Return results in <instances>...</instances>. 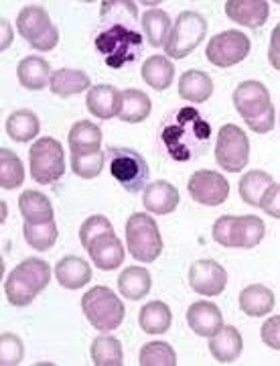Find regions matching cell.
<instances>
[{
	"label": "cell",
	"instance_id": "cell-37",
	"mask_svg": "<svg viewBox=\"0 0 280 366\" xmlns=\"http://www.w3.org/2000/svg\"><path fill=\"white\" fill-rule=\"evenodd\" d=\"M25 179V167L11 149H0V185L2 189H16Z\"/></svg>",
	"mask_w": 280,
	"mask_h": 366
},
{
	"label": "cell",
	"instance_id": "cell-38",
	"mask_svg": "<svg viewBox=\"0 0 280 366\" xmlns=\"http://www.w3.org/2000/svg\"><path fill=\"white\" fill-rule=\"evenodd\" d=\"M106 155L100 151H92V153H81V151H71V171L83 177V179H93L102 173Z\"/></svg>",
	"mask_w": 280,
	"mask_h": 366
},
{
	"label": "cell",
	"instance_id": "cell-29",
	"mask_svg": "<svg viewBox=\"0 0 280 366\" xmlns=\"http://www.w3.org/2000/svg\"><path fill=\"white\" fill-rule=\"evenodd\" d=\"M175 78V66L165 55H152L142 64V79L152 90H167Z\"/></svg>",
	"mask_w": 280,
	"mask_h": 366
},
{
	"label": "cell",
	"instance_id": "cell-27",
	"mask_svg": "<svg viewBox=\"0 0 280 366\" xmlns=\"http://www.w3.org/2000/svg\"><path fill=\"white\" fill-rule=\"evenodd\" d=\"M150 287H152V279L145 267H128L118 277V291L126 300H142L148 295Z\"/></svg>",
	"mask_w": 280,
	"mask_h": 366
},
{
	"label": "cell",
	"instance_id": "cell-16",
	"mask_svg": "<svg viewBox=\"0 0 280 366\" xmlns=\"http://www.w3.org/2000/svg\"><path fill=\"white\" fill-rule=\"evenodd\" d=\"M88 252L100 271H114L124 262V247H122L120 238L114 234V230L93 238L88 247Z\"/></svg>",
	"mask_w": 280,
	"mask_h": 366
},
{
	"label": "cell",
	"instance_id": "cell-8",
	"mask_svg": "<svg viewBox=\"0 0 280 366\" xmlns=\"http://www.w3.org/2000/svg\"><path fill=\"white\" fill-rule=\"evenodd\" d=\"M126 244L136 261H157L162 252V238L157 222L142 212L133 214L126 222Z\"/></svg>",
	"mask_w": 280,
	"mask_h": 366
},
{
	"label": "cell",
	"instance_id": "cell-6",
	"mask_svg": "<svg viewBox=\"0 0 280 366\" xmlns=\"http://www.w3.org/2000/svg\"><path fill=\"white\" fill-rule=\"evenodd\" d=\"M81 310L88 322L100 332L118 330L124 320V303L110 287H93L81 297Z\"/></svg>",
	"mask_w": 280,
	"mask_h": 366
},
{
	"label": "cell",
	"instance_id": "cell-25",
	"mask_svg": "<svg viewBox=\"0 0 280 366\" xmlns=\"http://www.w3.org/2000/svg\"><path fill=\"white\" fill-rule=\"evenodd\" d=\"M214 94V81L212 78L199 71V69H189L185 71L181 79H179V96L185 100V102H207Z\"/></svg>",
	"mask_w": 280,
	"mask_h": 366
},
{
	"label": "cell",
	"instance_id": "cell-19",
	"mask_svg": "<svg viewBox=\"0 0 280 366\" xmlns=\"http://www.w3.org/2000/svg\"><path fill=\"white\" fill-rule=\"evenodd\" d=\"M270 6L266 0H227L226 14L242 26L258 29L266 23Z\"/></svg>",
	"mask_w": 280,
	"mask_h": 366
},
{
	"label": "cell",
	"instance_id": "cell-26",
	"mask_svg": "<svg viewBox=\"0 0 280 366\" xmlns=\"http://www.w3.org/2000/svg\"><path fill=\"white\" fill-rule=\"evenodd\" d=\"M90 86H92V81H90V76L85 71L69 69V67L53 71L51 81H49V90L53 92L55 96H61V98L81 94V92L88 90Z\"/></svg>",
	"mask_w": 280,
	"mask_h": 366
},
{
	"label": "cell",
	"instance_id": "cell-30",
	"mask_svg": "<svg viewBox=\"0 0 280 366\" xmlns=\"http://www.w3.org/2000/svg\"><path fill=\"white\" fill-rule=\"evenodd\" d=\"M171 322H173L171 307L162 301H150L138 314L140 330L147 334H165L171 327Z\"/></svg>",
	"mask_w": 280,
	"mask_h": 366
},
{
	"label": "cell",
	"instance_id": "cell-22",
	"mask_svg": "<svg viewBox=\"0 0 280 366\" xmlns=\"http://www.w3.org/2000/svg\"><path fill=\"white\" fill-rule=\"evenodd\" d=\"M244 348L240 332L234 326H224L215 336L209 338V352L217 362H234L238 360Z\"/></svg>",
	"mask_w": 280,
	"mask_h": 366
},
{
	"label": "cell",
	"instance_id": "cell-23",
	"mask_svg": "<svg viewBox=\"0 0 280 366\" xmlns=\"http://www.w3.org/2000/svg\"><path fill=\"white\" fill-rule=\"evenodd\" d=\"M19 209H21L25 222L28 224H47L55 220L51 199L41 192H35V189H27L21 194Z\"/></svg>",
	"mask_w": 280,
	"mask_h": 366
},
{
	"label": "cell",
	"instance_id": "cell-47",
	"mask_svg": "<svg viewBox=\"0 0 280 366\" xmlns=\"http://www.w3.org/2000/svg\"><path fill=\"white\" fill-rule=\"evenodd\" d=\"M6 220V204H2V222Z\"/></svg>",
	"mask_w": 280,
	"mask_h": 366
},
{
	"label": "cell",
	"instance_id": "cell-4",
	"mask_svg": "<svg viewBox=\"0 0 280 366\" xmlns=\"http://www.w3.org/2000/svg\"><path fill=\"white\" fill-rule=\"evenodd\" d=\"M95 49L104 55L108 66L120 69L122 66L130 64L138 57L142 49V39L133 26L110 23L106 31H102L95 37Z\"/></svg>",
	"mask_w": 280,
	"mask_h": 366
},
{
	"label": "cell",
	"instance_id": "cell-45",
	"mask_svg": "<svg viewBox=\"0 0 280 366\" xmlns=\"http://www.w3.org/2000/svg\"><path fill=\"white\" fill-rule=\"evenodd\" d=\"M268 61L274 69L280 71V23L272 29L270 35V47H268Z\"/></svg>",
	"mask_w": 280,
	"mask_h": 366
},
{
	"label": "cell",
	"instance_id": "cell-41",
	"mask_svg": "<svg viewBox=\"0 0 280 366\" xmlns=\"http://www.w3.org/2000/svg\"><path fill=\"white\" fill-rule=\"evenodd\" d=\"M23 356H25V346H23V340L19 336H14V334H2L0 336V365H21Z\"/></svg>",
	"mask_w": 280,
	"mask_h": 366
},
{
	"label": "cell",
	"instance_id": "cell-1",
	"mask_svg": "<svg viewBox=\"0 0 280 366\" xmlns=\"http://www.w3.org/2000/svg\"><path fill=\"white\" fill-rule=\"evenodd\" d=\"M212 127L191 106L177 110L160 131V143L175 161H191L207 151Z\"/></svg>",
	"mask_w": 280,
	"mask_h": 366
},
{
	"label": "cell",
	"instance_id": "cell-12",
	"mask_svg": "<svg viewBox=\"0 0 280 366\" xmlns=\"http://www.w3.org/2000/svg\"><path fill=\"white\" fill-rule=\"evenodd\" d=\"M215 161L224 171L240 173L250 161L248 134L236 124H224L215 139Z\"/></svg>",
	"mask_w": 280,
	"mask_h": 366
},
{
	"label": "cell",
	"instance_id": "cell-28",
	"mask_svg": "<svg viewBox=\"0 0 280 366\" xmlns=\"http://www.w3.org/2000/svg\"><path fill=\"white\" fill-rule=\"evenodd\" d=\"M240 307L250 317H262L274 310V293L264 285H248L240 293Z\"/></svg>",
	"mask_w": 280,
	"mask_h": 366
},
{
	"label": "cell",
	"instance_id": "cell-5",
	"mask_svg": "<svg viewBox=\"0 0 280 366\" xmlns=\"http://www.w3.org/2000/svg\"><path fill=\"white\" fill-rule=\"evenodd\" d=\"M264 234L266 226L258 216H222L214 224V240L226 249H254Z\"/></svg>",
	"mask_w": 280,
	"mask_h": 366
},
{
	"label": "cell",
	"instance_id": "cell-15",
	"mask_svg": "<svg viewBox=\"0 0 280 366\" xmlns=\"http://www.w3.org/2000/svg\"><path fill=\"white\" fill-rule=\"evenodd\" d=\"M189 285L203 297H215L227 285L226 269L215 261H195L189 269Z\"/></svg>",
	"mask_w": 280,
	"mask_h": 366
},
{
	"label": "cell",
	"instance_id": "cell-13",
	"mask_svg": "<svg viewBox=\"0 0 280 366\" xmlns=\"http://www.w3.org/2000/svg\"><path fill=\"white\" fill-rule=\"evenodd\" d=\"M250 47L252 43L242 31H224L212 37V41L207 43L205 55L209 64H214L215 67H232L248 57Z\"/></svg>",
	"mask_w": 280,
	"mask_h": 366
},
{
	"label": "cell",
	"instance_id": "cell-40",
	"mask_svg": "<svg viewBox=\"0 0 280 366\" xmlns=\"http://www.w3.org/2000/svg\"><path fill=\"white\" fill-rule=\"evenodd\" d=\"M138 362L142 366H175L177 354L167 342H148L140 350Z\"/></svg>",
	"mask_w": 280,
	"mask_h": 366
},
{
	"label": "cell",
	"instance_id": "cell-18",
	"mask_svg": "<svg viewBox=\"0 0 280 366\" xmlns=\"http://www.w3.org/2000/svg\"><path fill=\"white\" fill-rule=\"evenodd\" d=\"M85 104H88L90 114H93L95 118H102V120H110V118L118 117V112H120L122 92H118L110 84L93 86L88 92Z\"/></svg>",
	"mask_w": 280,
	"mask_h": 366
},
{
	"label": "cell",
	"instance_id": "cell-44",
	"mask_svg": "<svg viewBox=\"0 0 280 366\" xmlns=\"http://www.w3.org/2000/svg\"><path fill=\"white\" fill-rule=\"evenodd\" d=\"M260 208L264 209V214L280 220V183H272L268 187V192L260 202Z\"/></svg>",
	"mask_w": 280,
	"mask_h": 366
},
{
	"label": "cell",
	"instance_id": "cell-2",
	"mask_svg": "<svg viewBox=\"0 0 280 366\" xmlns=\"http://www.w3.org/2000/svg\"><path fill=\"white\" fill-rule=\"evenodd\" d=\"M234 106L248 129L258 134L270 132L276 124V112L270 102V92L256 79L242 81L234 90Z\"/></svg>",
	"mask_w": 280,
	"mask_h": 366
},
{
	"label": "cell",
	"instance_id": "cell-36",
	"mask_svg": "<svg viewBox=\"0 0 280 366\" xmlns=\"http://www.w3.org/2000/svg\"><path fill=\"white\" fill-rule=\"evenodd\" d=\"M92 360L95 366H122L124 354L120 340L112 336H98L92 342Z\"/></svg>",
	"mask_w": 280,
	"mask_h": 366
},
{
	"label": "cell",
	"instance_id": "cell-43",
	"mask_svg": "<svg viewBox=\"0 0 280 366\" xmlns=\"http://www.w3.org/2000/svg\"><path fill=\"white\" fill-rule=\"evenodd\" d=\"M260 336L264 346L272 350H280V315H272L264 322V326L260 327Z\"/></svg>",
	"mask_w": 280,
	"mask_h": 366
},
{
	"label": "cell",
	"instance_id": "cell-35",
	"mask_svg": "<svg viewBox=\"0 0 280 366\" xmlns=\"http://www.w3.org/2000/svg\"><path fill=\"white\" fill-rule=\"evenodd\" d=\"M272 183L274 182H272V177L268 175L266 171H248V173L240 179V185H238L240 197L246 204L260 208V202H262V197H264V194H266L268 187H270Z\"/></svg>",
	"mask_w": 280,
	"mask_h": 366
},
{
	"label": "cell",
	"instance_id": "cell-14",
	"mask_svg": "<svg viewBox=\"0 0 280 366\" xmlns=\"http://www.w3.org/2000/svg\"><path fill=\"white\" fill-rule=\"evenodd\" d=\"M187 189H189V196L203 206H219L229 196V183L226 177L212 169L195 171L189 177Z\"/></svg>",
	"mask_w": 280,
	"mask_h": 366
},
{
	"label": "cell",
	"instance_id": "cell-17",
	"mask_svg": "<svg viewBox=\"0 0 280 366\" xmlns=\"http://www.w3.org/2000/svg\"><path fill=\"white\" fill-rule=\"evenodd\" d=\"M187 324L203 338H212L224 327V315L212 301H197L187 310Z\"/></svg>",
	"mask_w": 280,
	"mask_h": 366
},
{
	"label": "cell",
	"instance_id": "cell-10",
	"mask_svg": "<svg viewBox=\"0 0 280 366\" xmlns=\"http://www.w3.org/2000/svg\"><path fill=\"white\" fill-rule=\"evenodd\" d=\"M205 35H207L205 16L195 13V11H183L173 23L171 35L167 39V45H165L167 57L185 59L187 55L193 53V49L205 39Z\"/></svg>",
	"mask_w": 280,
	"mask_h": 366
},
{
	"label": "cell",
	"instance_id": "cell-46",
	"mask_svg": "<svg viewBox=\"0 0 280 366\" xmlns=\"http://www.w3.org/2000/svg\"><path fill=\"white\" fill-rule=\"evenodd\" d=\"M0 31H2L0 51H4V49H9V47H11V43H13V29H11V25H9V21H6V19H2V21H0Z\"/></svg>",
	"mask_w": 280,
	"mask_h": 366
},
{
	"label": "cell",
	"instance_id": "cell-39",
	"mask_svg": "<svg viewBox=\"0 0 280 366\" xmlns=\"http://www.w3.org/2000/svg\"><path fill=\"white\" fill-rule=\"evenodd\" d=\"M23 234H25V240H27L28 247L37 250H49L53 249L55 240H57V224L47 222V224H28L25 222L23 226Z\"/></svg>",
	"mask_w": 280,
	"mask_h": 366
},
{
	"label": "cell",
	"instance_id": "cell-33",
	"mask_svg": "<svg viewBox=\"0 0 280 366\" xmlns=\"http://www.w3.org/2000/svg\"><path fill=\"white\" fill-rule=\"evenodd\" d=\"M41 122L31 110H16L6 118V134L16 143H28L39 134Z\"/></svg>",
	"mask_w": 280,
	"mask_h": 366
},
{
	"label": "cell",
	"instance_id": "cell-32",
	"mask_svg": "<svg viewBox=\"0 0 280 366\" xmlns=\"http://www.w3.org/2000/svg\"><path fill=\"white\" fill-rule=\"evenodd\" d=\"M142 31H145V37L152 45V47H165L167 39L171 35V16L160 11V9H148L147 13L142 14Z\"/></svg>",
	"mask_w": 280,
	"mask_h": 366
},
{
	"label": "cell",
	"instance_id": "cell-9",
	"mask_svg": "<svg viewBox=\"0 0 280 366\" xmlns=\"http://www.w3.org/2000/svg\"><path fill=\"white\" fill-rule=\"evenodd\" d=\"M31 177L37 183L49 185L63 177L66 173V153L59 141L53 137H43L28 149Z\"/></svg>",
	"mask_w": 280,
	"mask_h": 366
},
{
	"label": "cell",
	"instance_id": "cell-21",
	"mask_svg": "<svg viewBox=\"0 0 280 366\" xmlns=\"http://www.w3.org/2000/svg\"><path fill=\"white\" fill-rule=\"evenodd\" d=\"M55 279L61 287L81 289L92 281V267L80 257H63L55 264Z\"/></svg>",
	"mask_w": 280,
	"mask_h": 366
},
{
	"label": "cell",
	"instance_id": "cell-11",
	"mask_svg": "<svg viewBox=\"0 0 280 366\" xmlns=\"http://www.w3.org/2000/svg\"><path fill=\"white\" fill-rule=\"evenodd\" d=\"M16 26L21 37L37 51H51L59 41V31L49 19V13L37 4H28L21 9Z\"/></svg>",
	"mask_w": 280,
	"mask_h": 366
},
{
	"label": "cell",
	"instance_id": "cell-31",
	"mask_svg": "<svg viewBox=\"0 0 280 366\" xmlns=\"http://www.w3.org/2000/svg\"><path fill=\"white\" fill-rule=\"evenodd\" d=\"M150 110H152V102L142 90L130 88V90L122 92V106L118 112L122 122H130V124L142 122L150 117Z\"/></svg>",
	"mask_w": 280,
	"mask_h": 366
},
{
	"label": "cell",
	"instance_id": "cell-24",
	"mask_svg": "<svg viewBox=\"0 0 280 366\" xmlns=\"http://www.w3.org/2000/svg\"><path fill=\"white\" fill-rule=\"evenodd\" d=\"M51 66L37 55L25 57L19 66H16V78L21 81L23 88L27 90H43L45 86H49L51 81Z\"/></svg>",
	"mask_w": 280,
	"mask_h": 366
},
{
	"label": "cell",
	"instance_id": "cell-3",
	"mask_svg": "<svg viewBox=\"0 0 280 366\" xmlns=\"http://www.w3.org/2000/svg\"><path fill=\"white\" fill-rule=\"evenodd\" d=\"M51 281V267L43 259H25L4 283L6 300L14 307L31 305Z\"/></svg>",
	"mask_w": 280,
	"mask_h": 366
},
{
	"label": "cell",
	"instance_id": "cell-20",
	"mask_svg": "<svg viewBox=\"0 0 280 366\" xmlns=\"http://www.w3.org/2000/svg\"><path fill=\"white\" fill-rule=\"evenodd\" d=\"M142 204L150 214H159V216H167L177 209L179 206V192L173 183L159 179V182L148 183L145 187V197Z\"/></svg>",
	"mask_w": 280,
	"mask_h": 366
},
{
	"label": "cell",
	"instance_id": "cell-7",
	"mask_svg": "<svg viewBox=\"0 0 280 366\" xmlns=\"http://www.w3.org/2000/svg\"><path fill=\"white\" fill-rule=\"evenodd\" d=\"M108 169L112 177L130 194H138L148 185V163L134 149L110 147L106 153Z\"/></svg>",
	"mask_w": 280,
	"mask_h": 366
},
{
	"label": "cell",
	"instance_id": "cell-34",
	"mask_svg": "<svg viewBox=\"0 0 280 366\" xmlns=\"http://www.w3.org/2000/svg\"><path fill=\"white\" fill-rule=\"evenodd\" d=\"M69 149L71 151H81V153H92L102 149V131L90 122V120H80L71 127L69 131Z\"/></svg>",
	"mask_w": 280,
	"mask_h": 366
},
{
	"label": "cell",
	"instance_id": "cell-42",
	"mask_svg": "<svg viewBox=\"0 0 280 366\" xmlns=\"http://www.w3.org/2000/svg\"><path fill=\"white\" fill-rule=\"evenodd\" d=\"M112 230L114 228H112V224H110L106 216H92V218H88L85 222L81 224L80 242L83 244V249H88L93 238L106 234V232H112Z\"/></svg>",
	"mask_w": 280,
	"mask_h": 366
}]
</instances>
